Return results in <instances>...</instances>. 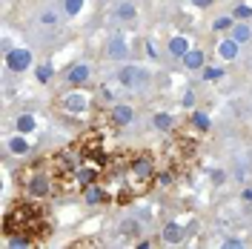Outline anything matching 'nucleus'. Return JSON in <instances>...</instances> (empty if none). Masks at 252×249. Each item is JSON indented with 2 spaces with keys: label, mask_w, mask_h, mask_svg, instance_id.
<instances>
[{
  "label": "nucleus",
  "mask_w": 252,
  "mask_h": 249,
  "mask_svg": "<svg viewBox=\"0 0 252 249\" xmlns=\"http://www.w3.org/2000/svg\"><path fill=\"white\" fill-rule=\"evenodd\" d=\"M26 235L34 244H43L52 235V215L40 206V201H17L3 212V238Z\"/></svg>",
  "instance_id": "obj_1"
},
{
  "label": "nucleus",
  "mask_w": 252,
  "mask_h": 249,
  "mask_svg": "<svg viewBox=\"0 0 252 249\" xmlns=\"http://www.w3.org/2000/svg\"><path fill=\"white\" fill-rule=\"evenodd\" d=\"M17 187L23 192V198H32V201H46L49 195H55L58 192V178H55V169H52V160L37 157V160L26 163L17 172Z\"/></svg>",
  "instance_id": "obj_2"
},
{
  "label": "nucleus",
  "mask_w": 252,
  "mask_h": 249,
  "mask_svg": "<svg viewBox=\"0 0 252 249\" xmlns=\"http://www.w3.org/2000/svg\"><path fill=\"white\" fill-rule=\"evenodd\" d=\"M155 184H158V163H155V157H152V152H138V155L126 157V169H124L126 201L152 192Z\"/></svg>",
  "instance_id": "obj_3"
},
{
  "label": "nucleus",
  "mask_w": 252,
  "mask_h": 249,
  "mask_svg": "<svg viewBox=\"0 0 252 249\" xmlns=\"http://www.w3.org/2000/svg\"><path fill=\"white\" fill-rule=\"evenodd\" d=\"M166 152H169V166L178 169V163H187V160L195 157L198 143H195V138H189V135H175L169 140V146H166Z\"/></svg>",
  "instance_id": "obj_4"
},
{
  "label": "nucleus",
  "mask_w": 252,
  "mask_h": 249,
  "mask_svg": "<svg viewBox=\"0 0 252 249\" xmlns=\"http://www.w3.org/2000/svg\"><path fill=\"white\" fill-rule=\"evenodd\" d=\"M58 109L63 115H69V118H78V115H86V112L92 109V94L80 92V89H72V92H66L58 100Z\"/></svg>",
  "instance_id": "obj_5"
},
{
  "label": "nucleus",
  "mask_w": 252,
  "mask_h": 249,
  "mask_svg": "<svg viewBox=\"0 0 252 249\" xmlns=\"http://www.w3.org/2000/svg\"><path fill=\"white\" fill-rule=\"evenodd\" d=\"M118 80L124 83L126 89H135V86H143L146 83V72H143L141 66H124L118 72Z\"/></svg>",
  "instance_id": "obj_6"
},
{
  "label": "nucleus",
  "mask_w": 252,
  "mask_h": 249,
  "mask_svg": "<svg viewBox=\"0 0 252 249\" xmlns=\"http://www.w3.org/2000/svg\"><path fill=\"white\" fill-rule=\"evenodd\" d=\"M6 63H9L12 72H23V69H29V63H32L29 49H12V52L6 55Z\"/></svg>",
  "instance_id": "obj_7"
},
{
  "label": "nucleus",
  "mask_w": 252,
  "mask_h": 249,
  "mask_svg": "<svg viewBox=\"0 0 252 249\" xmlns=\"http://www.w3.org/2000/svg\"><path fill=\"white\" fill-rule=\"evenodd\" d=\"M89 78H92V69L86 63H75L69 69V83L72 86H83V83H89Z\"/></svg>",
  "instance_id": "obj_8"
},
{
  "label": "nucleus",
  "mask_w": 252,
  "mask_h": 249,
  "mask_svg": "<svg viewBox=\"0 0 252 249\" xmlns=\"http://www.w3.org/2000/svg\"><path fill=\"white\" fill-rule=\"evenodd\" d=\"M135 118V109L132 106H126V103H118V106H112V121L118 126H126L129 121Z\"/></svg>",
  "instance_id": "obj_9"
},
{
  "label": "nucleus",
  "mask_w": 252,
  "mask_h": 249,
  "mask_svg": "<svg viewBox=\"0 0 252 249\" xmlns=\"http://www.w3.org/2000/svg\"><path fill=\"white\" fill-rule=\"evenodd\" d=\"M106 55L109 58H115V61H124L126 55H129V49H126V40L118 34V37H112V43H109V49H106Z\"/></svg>",
  "instance_id": "obj_10"
},
{
  "label": "nucleus",
  "mask_w": 252,
  "mask_h": 249,
  "mask_svg": "<svg viewBox=\"0 0 252 249\" xmlns=\"http://www.w3.org/2000/svg\"><path fill=\"white\" fill-rule=\"evenodd\" d=\"M218 55L223 58V61H235V58H238V40H235V37L220 40V43H218Z\"/></svg>",
  "instance_id": "obj_11"
},
{
  "label": "nucleus",
  "mask_w": 252,
  "mask_h": 249,
  "mask_svg": "<svg viewBox=\"0 0 252 249\" xmlns=\"http://www.w3.org/2000/svg\"><path fill=\"white\" fill-rule=\"evenodd\" d=\"M160 238H163L166 244H181V241H184V229H181V223H166Z\"/></svg>",
  "instance_id": "obj_12"
},
{
  "label": "nucleus",
  "mask_w": 252,
  "mask_h": 249,
  "mask_svg": "<svg viewBox=\"0 0 252 249\" xmlns=\"http://www.w3.org/2000/svg\"><path fill=\"white\" fill-rule=\"evenodd\" d=\"M184 63H187V69H201L204 66V52L201 49H189L184 55Z\"/></svg>",
  "instance_id": "obj_13"
},
{
  "label": "nucleus",
  "mask_w": 252,
  "mask_h": 249,
  "mask_svg": "<svg viewBox=\"0 0 252 249\" xmlns=\"http://www.w3.org/2000/svg\"><path fill=\"white\" fill-rule=\"evenodd\" d=\"M169 52H172L175 58H184V55L189 52V40L184 37V34H181V37H172V40H169Z\"/></svg>",
  "instance_id": "obj_14"
},
{
  "label": "nucleus",
  "mask_w": 252,
  "mask_h": 249,
  "mask_svg": "<svg viewBox=\"0 0 252 249\" xmlns=\"http://www.w3.org/2000/svg\"><path fill=\"white\" fill-rule=\"evenodd\" d=\"M32 129H34V118H32V115H20V118H17V132L26 135Z\"/></svg>",
  "instance_id": "obj_15"
},
{
  "label": "nucleus",
  "mask_w": 252,
  "mask_h": 249,
  "mask_svg": "<svg viewBox=\"0 0 252 249\" xmlns=\"http://www.w3.org/2000/svg\"><path fill=\"white\" fill-rule=\"evenodd\" d=\"M232 37H235L238 43H244V40H250V37H252V29L247 26V23H238L235 31H232Z\"/></svg>",
  "instance_id": "obj_16"
},
{
  "label": "nucleus",
  "mask_w": 252,
  "mask_h": 249,
  "mask_svg": "<svg viewBox=\"0 0 252 249\" xmlns=\"http://www.w3.org/2000/svg\"><path fill=\"white\" fill-rule=\"evenodd\" d=\"M172 124H175L172 115H166V112H158V115H155V126H158V129H166V132H169Z\"/></svg>",
  "instance_id": "obj_17"
},
{
  "label": "nucleus",
  "mask_w": 252,
  "mask_h": 249,
  "mask_svg": "<svg viewBox=\"0 0 252 249\" xmlns=\"http://www.w3.org/2000/svg\"><path fill=\"white\" fill-rule=\"evenodd\" d=\"M9 149H12V152H17V155H26V152H29V143H26V140H23L20 135H17V138H12Z\"/></svg>",
  "instance_id": "obj_18"
},
{
  "label": "nucleus",
  "mask_w": 252,
  "mask_h": 249,
  "mask_svg": "<svg viewBox=\"0 0 252 249\" xmlns=\"http://www.w3.org/2000/svg\"><path fill=\"white\" fill-rule=\"evenodd\" d=\"M212 29H215V31H226V29H235V17H218Z\"/></svg>",
  "instance_id": "obj_19"
},
{
  "label": "nucleus",
  "mask_w": 252,
  "mask_h": 249,
  "mask_svg": "<svg viewBox=\"0 0 252 249\" xmlns=\"http://www.w3.org/2000/svg\"><path fill=\"white\" fill-rule=\"evenodd\" d=\"M37 80H40V83H49V80H52V66H49V63H40V66H37Z\"/></svg>",
  "instance_id": "obj_20"
},
{
  "label": "nucleus",
  "mask_w": 252,
  "mask_h": 249,
  "mask_svg": "<svg viewBox=\"0 0 252 249\" xmlns=\"http://www.w3.org/2000/svg\"><path fill=\"white\" fill-rule=\"evenodd\" d=\"M121 229H124V238H132V235H135V238H138V235H141V226H138V223H132V220H126L124 226H121Z\"/></svg>",
  "instance_id": "obj_21"
},
{
  "label": "nucleus",
  "mask_w": 252,
  "mask_h": 249,
  "mask_svg": "<svg viewBox=\"0 0 252 249\" xmlns=\"http://www.w3.org/2000/svg\"><path fill=\"white\" fill-rule=\"evenodd\" d=\"M192 124L198 126V129H204V132H206V129H209V118H206L204 112H195V115H192Z\"/></svg>",
  "instance_id": "obj_22"
},
{
  "label": "nucleus",
  "mask_w": 252,
  "mask_h": 249,
  "mask_svg": "<svg viewBox=\"0 0 252 249\" xmlns=\"http://www.w3.org/2000/svg\"><path fill=\"white\" fill-rule=\"evenodd\" d=\"M118 17H121V20H132V17H135V6H129V3H124V6L118 9Z\"/></svg>",
  "instance_id": "obj_23"
},
{
  "label": "nucleus",
  "mask_w": 252,
  "mask_h": 249,
  "mask_svg": "<svg viewBox=\"0 0 252 249\" xmlns=\"http://www.w3.org/2000/svg\"><path fill=\"white\" fill-rule=\"evenodd\" d=\"M80 9H83V0H66V12L69 15H78Z\"/></svg>",
  "instance_id": "obj_24"
},
{
  "label": "nucleus",
  "mask_w": 252,
  "mask_h": 249,
  "mask_svg": "<svg viewBox=\"0 0 252 249\" xmlns=\"http://www.w3.org/2000/svg\"><path fill=\"white\" fill-rule=\"evenodd\" d=\"M220 75H223V69H218V66H209V69L204 72V78H206V80H218Z\"/></svg>",
  "instance_id": "obj_25"
},
{
  "label": "nucleus",
  "mask_w": 252,
  "mask_h": 249,
  "mask_svg": "<svg viewBox=\"0 0 252 249\" xmlns=\"http://www.w3.org/2000/svg\"><path fill=\"white\" fill-rule=\"evenodd\" d=\"M232 17H235V20H247V17H250V6H238L235 12H232Z\"/></svg>",
  "instance_id": "obj_26"
},
{
  "label": "nucleus",
  "mask_w": 252,
  "mask_h": 249,
  "mask_svg": "<svg viewBox=\"0 0 252 249\" xmlns=\"http://www.w3.org/2000/svg\"><path fill=\"white\" fill-rule=\"evenodd\" d=\"M75 247H97L94 238H83V241H75Z\"/></svg>",
  "instance_id": "obj_27"
},
{
  "label": "nucleus",
  "mask_w": 252,
  "mask_h": 249,
  "mask_svg": "<svg viewBox=\"0 0 252 249\" xmlns=\"http://www.w3.org/2000/svg\"><path fill=\"white\" fill-rule=\"evenodd\" d=\"M192 3H195V6H198V9H209V6H212V3H215V0H192Z\"/></svg>",
  "instance_id": "obj_28"
},
{
  "label": "nucleus",
  "mask_w": 252,
  "mask_h": 249,
  "mask_svg": "<svg viewBox=\"0 0 252 249\" xmlns=\"http://www.w3.org/2000/svg\"><path fill=\"white\" fill-rule=\"evenodd\" d=\"M192 103H195V94L189 92V94H187V97H184V106H192Z\"/></svg>",
  "instance_id": "obj_29"
}]
</instances>
